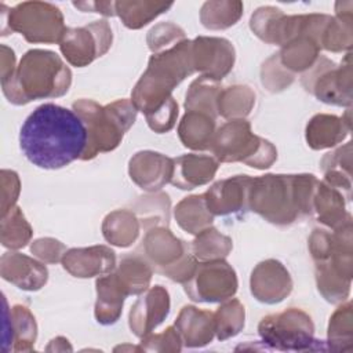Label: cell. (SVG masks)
<instances>
[{
	"instance_id": "obj_1",
	"label": "cell",
	"mask_w": 353,
	"mask_h": 353,
	"mask_svg": "<svg viewBox=\"0 0 353 353\" xmlns=\"http://www.w3.org/2000/svg\"><path fill=\"white\" fill-rule=\"evenodd\" d=\"M87 143L88 132L80 116L55 103L36 108L19 132L26 159L44 170H58L81 159Z\"/></svg>"
},
{
	"instance_id": "obj_2",
	"label": "cell",
	"mask_w": 353,
	"mask_h": 353,
	"mask_svg": "<svg viewBox=\"0 0 353 353\" xmlns=\"http://www.w3.org/2000/svg\"><path fill=\"white\" fill-rule=\"evenodd\" d=\"M317 183L312 174L252 178L248 208L274 225H290L312 212Z\"/></svg>"
},
{
	"instance_id": "obj_3",
	"label": "cell",
	"mask_w": 353,
	"mask_h": 353,
	"mask_svg": "<svg viewBox=\"0 0 353 353\" xmlns=\"http://www.w3.org/2000/svg\"><path fill=\"white\" fill-rule=\"evenodd\" d=\"M72 73L61 58L46 50H30L19 62L17 72L3 84L4 95L15 105L34 99L61 97L68 92Z\"/></svg>"
},
{
	"instance_id": "obj_4",
	"label": "cell",
	"mask_w": 353,
	"mask_h": 353,
	"mask_svg": "<svg viewBox=\"0 0 353 353\" xmlns=\"http://www.w3.org/2000/svg\"><path fill=\"white\" fill-rule=\"evenodd\" d=\"M194 72L192 41L182 40L172 48L152 55L146 72L132 91V103L145 116L172 99L171 91Z\"/></svg>"
},
{
	"instance_id": "obj_5",
	"label": "cell",
	"mask_w": 353,
	"mask_h": 353,
	"mask_svg": "<svg viewBox=\"0 0 353 353\" xmlns=\"http://www.w3.org/2000/svg\"><path fill=\"white\" fill-rule=\"evenodd\" d=\"M335 232L314 230L309 240L319 291L330 302H341L347 296L352 279V223Z\"/></svg>"
},
{
	"instance_id": "obj_6",
	"label": "cell",
	"mask_w": 353,
	"mask_h": 353,
	"mask_svg": "<svg viewBox=\"0 0 353 353\" xmlns=\"http://www.w3.org/2000/svg\"><path fill=\"white\" fill-rule=\"evenodd\" d=\"M73 109L84 121L88 132V143L81 160L117 148L137 117V108L128 99H119L105 108L94 101L80 99L73 103Z\"/></svg>"
},
{
	"instance_id": "obj_7",
	"label": "cell",
	"mask_w": 353,
	"mask_h": 353,
	"mask_svg": "<svg viewBox=\"0 0 353 353\" xmlns=\"http://www.w3.org/2000/svg\"><path fill=\"white\" fill-rule=\"evenodd\" d=\"M210 149L219 161H243L259 170L270 167L277 157L274 146L252 134L250 123L241 119L225 123L215 132Z\"/></svg>"
},
{
	"instance_id": "obj_8",
	"label": "cell",
	"mask_w": 353,
	"mask_h": 353,
	"mask_svg": "<svg viewBox=\"0 0 353 353\" xmlns=\"http://www.w3.org/2000/svg\"><path fill=\"white\" fill-rule=\"evenodd\" d=\"M258 332L263 343L284 352H314L325 347L313 338L314 327L312 319L302 310L291 307L279 314L262 319Z\"/></svg>"
},
{
	"instance_id": "obj_9",
	"label": "cell",
	"mask_w": 353,
	"mask_h": 353,
	"mask_svg": "<svg viewBox=\"0 0 353 353\" xmlns=\"http://www.w3.org/2000/svg\"><path fill=\"white\" fill-rule=\"evenodd\" d=\"M142 248L156 270L174 281L186 283L196 268L194 255L189 254V247L174 237L168 229L156 228L146 233Z\"/></svg>"
},
{
	"instance_id": "obj_10",
	"label": "cell",
	"mask_w": 353,
	"mask_h": 353,
	"mask_svg": "<svg viewBox=\"0 0 353 353\" xmlns=\"http://www.w3.org/2000/svg\"><path fill=\"white\" fill-rule=\"evenodd\" d=\"M8 17L11 30L21 32L32 43L61 41L66 30L61 11L48 3H22Z\"/></svg>"
},
{
	"instance_id": "obj_11",
	"label": "cell",
	"mask_w": 353,
	"mask_h": 353,
	"mask_svg": "<svg viewBox=\"0 0 353 353\" xmlns=\"http://www.w3.org/2000/svg\"><path fill=\"white\" fill-rule=\"evenodd\" d=\"M185 291L196 302H221L234 295L237 279L232 266L222 259H211L196 265Z\"/></svg>"
},
{
	"instance_id": "obj_12",
	"label": "cell",
	"mask_w": 353,
	"mask_h": 353,
	"mask_svg": "<svg viewBox=\"0 0 353 353\" xmlns=\"http://www.w3.org/2000/svg\"><path fill=\"white\" fill-rule=\"evenodd\" d=\"M112 44V30L105 21H95L84 28L66 29L59 47L74 66H85L103 55Z\"/></svg>"
},
{
	"instance_id": "obj_13",
	"label": "cell",
	"mask_w": 353,
	"mask_h": 353,
	"mask_svg": "<svg viewBox=\"0 0 353 353\" xmlns=\"http://www.w3.org/2000/svg\"><path fill=\"white\" fill-rule=\"evenodd\" d=\"M320 61L314 65V70L302 79L306 90L325 103L350 105V62L345 68L335 69L334 62L325 59L323 65Z\"/></svg>"
},
{
	"instance_id": "obj_14",
	"label": "cell",
	"mask_w": 353,
	"mask_h": 353,
	"mask_svg": "<svg viewBox=\"0 0 353 353\" xmlns=\"http://www.w3.org/2000/svg\"><path fill=\"white\" fill-rule=\"evenodd\" d=\"M193 65L203 77L221 80L233 68L234 50L233 46L218 37H197L192 41Z\"/></svg>"
},
{
	"instance_id": "obj_15",
	"label": "cell",
	"mask_w": 353,
	"mask_h": 353,
	"mask_svg": "<svg viewBox=\"0 0 353 353\" xmlns=\"http://www.w3.org/2000/svg\"><path fill=\"white\" fill-rule=\"evenodd\" d=\"M252 178L236 175L214 183L204 196L205 205L212 215H229L248 210V192Z\"/></svg>"
},
{
	"instance_id": "obj_16",
	"label": "cell",
	"mask_w": 353,
	"mask_h": 353,
	"mask_svg": "<svg viewBox=\"0 0 353 353\" xmlns=\"http://www.w3.org/2000/svg\"><path fill=\"white\" fill-rule=\"evenodd\" d=\"M170 312L168 292L156 285L139 298L130 312V328L138 338L148 336Z\"/></svg>"
},
{
	"instance_id": "obj_17",
	"label": "cell",
	"mask_w": 353,
	"mask_h": 353,
	"mask_svg": "<svg viewBox=\"0 0 353 353\" xmlns=\"http://www.w3.org/2000/svg\"><path fill=\"white\" fill-rule=\"evenodd\" d=\"M292 288L287 269L274 259L261 262L251 274V292L263 303H277L283 301Z\"/></svg>"
},
{
	"instance_id": "obj_18",
	"label": "cell",
	"mask_w": 353,
	"mask_h": 353,
	"mask_svg": "<svg viewBox=\"0 0 353 353\" xmlns=\"http://www.w3.org/2000/svg\"><path fill=\"white\" fill-rule=\"evenodd\" d=\"M174 161L154 152H139L130 161L131 179L145 190H157L171 181Z\"/></svg>"
},
{
	"instance_id": "obj_19",
	"label": "cell",
	"mask_w": 353,
	"mask_h": 353,
	"mask_svg": "<svg viewBox=\"0 0 353 353\" xmlns=\"http://www.w3.org/2000/svg\"><path fill=\"white\" fill-rule=\"evenodd\" d=\"M114 252L105 245L74 248L63 254L62 263L74 277H92L103 274L114 268Z\"/></svg>"
},
{
	"instance_id": "obj_20",
	"label": "cell",
	"mask_w": 353,
	"mask_h": 353,
	"mask_svg": "<svg viewBox=\"0 0 353 353\" xmlns=\"http://www.w3.org/2000/svg\"><path fill=\"white\" fill-rule=\"evenodd\" d=\"M1 276L18 288L36 291L41 288L48 277L44 265L18 252H7L1 256Z\"/></svg>"
},
{
	"instance_id": "obj_21",
	"label": "cell",
	"mask_w": 353,
	"mask_h": 353,
	"mask_svg": "<svg viewBox=\"0 0 353 353\" xmlns=\"http://www.w3.org/2000/svg\"><path fill=\"white\" fill-rule=\"evenodd\" d=\"M172 161L170 182L183 190L194 189L199 185L210 182L218 170V163L204 154H185Z\"/></svg>"
},
{
	"instance_id": "obj_22",
	"label": "cell",
	"mask_w": 353,
	"mask_h": 353,
	"mask_svg": "<svg viewBox=\"0 0 353 353\" xmlns=\"http://www.w3.org/2000/svg\"><path fill=\"white\" fill-rule=\"evenodd\" d=\"M175 330L185 346H204L212 341L215 334L214 313L185 306L175 321Z\"/></svg>"
},
{
	"instance_id": "obj_23",
	"label": "cell",
	"mask_w": 353,
	"mask_h": 353,
	"mask_svg": "<svg viewBox=\"0 0 353 353\" xmlns=\"http://www.w3.org/2000/svg\"><path fill=\"white\" fill-rule=\"evenodd\" d=\"M342 199L343 194L339 193L336 188L327 182H319L312 207V211H316L317 214L319 222H323L335 230L350 222V216L345 212V203Z\"/></svg>"
},
{
	"instance_id": "obj_24",
	"label": "cell",
	"mask_w": 353,
	"mask_h": 353,
	"mask_svg": "<svg viewBox=\"0 0 353 353\" xmlns=\"http://www.w3.org/2000/svg\"><path fill=\"white\" fill-rule=\"evenodd\" d=\"M97 321L105 325L116 323L120 317L124 298L127 296V292L119 281L116 273L108 274L97 280Z\"/></svg>"
},
{
	"instance_id": "obj_25",
	"label": "cell",
	"mask_w": 353,
	"mask_h": 353,
	"mask_svg": "<svg viewBox=\"0 0 353 353\" xmlns=\"http://www.w3.org/2000/svg\"><path fill=\"white\" fill-rule=\"evenodd\" d=\"M350 130L349 120L330 114L314 116L306 127V139L313 149H324L335 146L343 141Z\"/></svg>"
},
{
	"instance_id": "obj_26",
	"label": "cell",
	"mask_w": 353,
	"mask_h": 353,
	"mask_svg": "<svg viewBox=\"0 0 353 353\" xmlns=\"http://www.w3.org/2000/svg\"><path fill=\"white\" fill-rule=\"evenodd\" d=\"M179 138L186 148L190 149H210L215 135V119L201 112L186 110L179 128Z\"/></svg>"
},
{
	"instance_id": "obj_27",
	"label": "cell",
	"mask_w": 353,
	"mask_h": 353,
	"mask_svg": "<svg viewBox=\"0 0 353 353\" xmlns=\"http://www.w3.org/2000/svg\"><path fill=\"white\" fill-rule=\"evenodd\" d=\"M175 218L179 226L193 234L210 228L214 215L205 205L204 196H190L183 199L175 208Z\"/></svg>"
},
{
	"instance_id": "obj_28",
	"label": "cell",
	"mask_w": 353,
	"mask_h": 353,
	"mask_svg": "<svg viewBox=\"0 0 353 353\" xmlns=\"http://www.w3.org/2000/svg\"><path fill=\"white\" fill-rule=\"evenodd\" d=\"M219 92L221 88L215 80L201 76L192 83L186 94L185 108L186 110L201 112L215 119L218 114Z\"/></svg>"
},
{
	"instance_id": "obj_29",
	"label": "cell",
	"mask_w": 353,
	"mask_h": 353,
	"mask_svg": "<svg viewBox=\"0 0 353 353\" xmlns=\"http://www.w3.org/2000/svg\"><path fill=\"white\" fill-rule=\"evenodd\" d=\"M319 50L320 44L312 36L303 33L288 41L280 55L283 63L288 69L301 72L312 66Z\"/></svg>"
},
{
	"instance_id": "obj_30",
	"label": "cell",
	"mask_w": 353,
	"mask_h": 353,
	"mask_svg": "<svg viewBox=\"0 0 353 353\" xmlns=\"http://www.w3.org/2000/svg\"><path fill=\"white\" fill-rule=\"evenodd\" d=\"M138 222L134 214L121 210L109 214L103 222V236L119 247L131 245L138 236Z\"/></svg>"
},
{
	"instance_id": "obj_31",
	"label": "cell",
	"mask_w": 353,
	"mask_h": 353,
	"mask_svg": "<svg viewBox=\"0 0 353 353\" xmlns=\"http://www.w3.org/2000/svg\"><path fill=\"white\" fill-rule=\"evenodd\" d=\"M116 276L127 295H137L143 292L149 285L152 270L143 259L138 256H125L121 259Z\"/></svg>"
},
{
	"instance_id": "obj_32",
	"label": "cell",
	"mask_w": 353,
	"mask_h": 353,
	"mask_svg": "<svg viewBox=\"0 0 353 353\" xmlns=\"http://www.w3.org/2000/svg\"><path fill=\"white\" fill-rule=\"evenodd\" d=\"M11 341L14 352H30L36 341V321L28 307L15 305L11 310Z\"/></svg>"
},
{
	"instance_id": "obj_33",
	"label": "cell",
	"mask_w": 353,
	"mask_h": 353,
	"mask_svg": "<svg viewBox=\"0 0 353 353\" xmlns=\"http://www.w3.org/2000/svg\"><path fill=\"white\" fill-rule=\"evenodd\" d=\"M255 102V94L245 85L221 90L218 97V114L223 117L247 116Z\"/></svg>"
},
{
	"instance_id": "obj_34",
	"label": "cell",
	"mask_w": 353,
	"mask_h": 353,
	"mask_svg": "<svg viewBox=\"0 0 353 353\" xmlns=\"http://www.w3.org/2000/svg\"><path fill=\"white\" fill-rule=\"evenodd\" d=\"M232 250V240L214 228L201 230L192 244L194 258L200 259H222Z\"/></svg>"
},
{
	"instance_id": "obj_35",
	"label": "cell",
	"mask_w": 353,
	"mask_h": 353,
	"mask_svg": "<svg viewBox=\"0 0 353 353\" xmlns=\"http://www.w3.org/2000/svg\"><path fill=\"white\" fill-rule=\"evenodd\" d=\"M172 3H116V12L123 19L124 25L131 29H138L146 25L150 19L170 8Z\"/></svg>"
},
{
	"instance_id": "obj_36",
	"label": "cell",
	"mask_w": 353,
	"mask_h": 353,
	"mask_svg": "<svg viewBox=\"0 0 353 353\" xmlns=\"http://www.w3.org/2000/svg\"><path fill=\"white\" fill-rule=\"evenodd\" d=\"M328 345L331 350H352V305L341 306L330 319Z\"/></svg>"
},
{
	"instance_id": "obj_37",
	"label": "cell",
	"mask_w": 353,
	"mask_h": 353,
	"mask_svg": "<svg viewBox=\"0 0 353 353\" xmlns=\"http://www.w3.org/2000/svg\"><path fill=\"white\" fill-rule=\"evenodd\" d=\"M7 214L10 218L3 216L1 221V243L8 248H22L29 241L32 229L18 207H12Z\"/></svg>"
},
{
	"instance_id": "obj_38",
	"label": "cell",
	"mask_w": 353,
	"mask_h": 353,
	"mask_svg": "<svg viewBox=\"0 0 353 353\" xmlns=\"http://www.w3.org/2000/svg\"><path fill=\"white\" fill-rule=\"evenodd\" d=\"M214 319L215 334L219 341L234 336L244 325V306L237 299H233L222 305L214 313Z\"/></svg>"
},
{
	"instance_id": "obj_39",
	"label": "cell",
	"mask_w": 353,
	"mask_h": 353,
	"mask_svg": "<svg viewBox=\"0 0 353 353\" xmlns=\"http://www.w3.org/2000/svg\"><path fill=\"white\" fill-rule=\"evenodd\" d=\"M142 350H157V352H179L182 341L175 327H168L163 334L145 336L142 341Z\"/></svg>"
},
{
	"instance_id": "obj_40",
	"label": "cell",
	"mask_w": 353,
	"mask_h": 353,
	"mask_svg": "<svg viewBox=\"0 0 353 353\" xmlns=\"http://www.w3.org/2000/svg\"><path fill=\"white\" fill-rule=\"evenodd\" d=\"M176 116H178V105L172 98L164 106H161L156 112L148 114L146 120H148L149 127L153 131H156L159 134H163V132L170 131L174 127Z\"/></svg>"
},
{
	"instance_id": "obj_41",
	"label": "cell",
	"mask_w": 353,
	"mask_h": 353,
	"mask_svg": "<svg viewBox=\"0 0 353 353\" xmlns=\"http://www.w3.org/2000/svg\"><path fill=\"white\" fill-rule=\"evenodd\" d=\"M65 251V245L54 239H40L32 244V252L40 259L54 263L58 262Z\"/></svg>"
},
{
	"instance_id": "obj_42",
	"label": "cell",
	"mask_w": 353,
	"mask_h": 353,
	"mask_svg": "<svg viewBox=\"0 0 353 353\" xmlns=\"http://www.w3.org/2000/svg\"><path fill=\"white\" fill-rule=\"evenodd\" d=\"M164 25H165V34H160L154 28L149 32L148 43H149V47L152 51H159L168 43H171V41L178 43L179 39H183L182 29H179L178 26L171 25V23H164Z\"/></svg>"
}]
</instances>
